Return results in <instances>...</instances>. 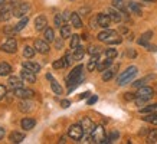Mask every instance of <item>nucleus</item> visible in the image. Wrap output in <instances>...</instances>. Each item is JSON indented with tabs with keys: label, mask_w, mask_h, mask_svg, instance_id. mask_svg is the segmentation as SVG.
I'll return each mask as SVG.
<instances>
[{
	"label": "nucleus",
	"mask_w": 157,
	"mask_h": 144,
	"mask_svg": "<svg viewBox=\"0 0 157 144\" xmlns=\"http://www.w3.org/2000/svg\"><path fill=\"white\" fill-rule=\"evenodd\" d=\"M91 143H100L102 144L105 138H107V134H105V130L102 125H95L94 130L91 131Z\"/></svg>",
	"instance_id": "3"
},
{
	"label": "nucleus",
	"mask_w": 157,
	"mask_h": 144,
	"mask_svg": "<svg viewBox=\"0 0 157 144\" xmlns=\"http://www.w3.org/2000/svg\"><path fill=\"white\" fill-rule=\"evenodd\" d=\"M156 141H157V130L156 128L148 130V133H147V143L153 144V143H156Z\"/></svg>",
	"instance_id": "34"
},
{
	"label": "nucleus",
	"mask_w": 157,
	"mask_h": 144,
	"mask_svg": "<svg viewBox=\"0 0 157 144\" xmlns=\"http://www.w3.org/2000/svg\"><path fill=\"white\" fill-rule=\"evenodd\" d=\"M20 78H22L23 81L29 82V84H33V82L36 81V74L32 71H29V69H26V68H23L22 72H20Z\"/></svg>",
	"instance_id": "13"
},
{
	"label": "nucleus",
	"mask_w": 157,
	"mask_h": 144,
	"mask_svg": "<svg viewBox=\"0 0 157 144\" xmlns=\"http://www.w3.org/2000/svg\"><path fill=\"white\" fill-rule=\"evenodd\" d=\"M141 114H157V102L156 104H151V105H147V107H143L140 110Z\"/></svg>",
	"instance_id": "30"
},
{
	"label": "nucleus",
	"mask_w": 157,
	"mask_h": 144,
	"mask_svg": "<svg viewBox=\"0 0 157 144\" xmlns=\"http://www.w3.org/2000/svg\"><path fill=\"white\" fill-rule=\"evenodd\" d=\"M98 62H100V55H94V56H91L90 62H88V65H86L88 71L92 72L94 69H97V66H98Z\"/></svg>",
	"instance_id": "24"
},
{
	"label": "nucleus",
	"mask_w": 157,
	"mask_h": 144,
	"mask_svg": "<svg viewBox=\"0 0 157 144\" xmlns=\"http://www.w3.org/2000/svg\"><path fill=\"white\" fill-rule=\"evenodd\" d=\"M148 130L147 128H141V131H140V135H147Z\"/></svg>",
	"instance_id": "56"
},
{
	"label": "nucleus",
	"mask_w": 157,
	"mask_h": 144,
	"mask_svg": "<svg viewBox=\"0 0 157 144\" xmlns=\"http://www.w3.org/2000/svg\"><path fill=\"white\" fill-rule=\"evenodd\" d=\"M62 22H63V17H62V14H55V26L56 28H61L62 26Z\"/></svg>",
	"instance_id": "45"
},
{
	"label": "nucleus",
	"mask_w": 157,
	"mask_h": 144,
	"mask_svg": "<svg viewBox=\"0 0 157 144\" xmlns=\"http://www.w3.org/2000/svg\"><path fill=\"white\" fill-rule=\"evenodd\" d=\"M127 7H128L130 12H133V13L137 14V16H141V14H143V10H141L140 5H138V3H136V2H128Z\"/></svg>",
	"instance_id": "22"
},
{
	"label": "nucleus",
	"mask_w": 157,
	"mask_h": 144,
	"mask_svg": "<svg viewBox=\"0 0 157 144\" xmlns=\"http://www.w3.org/2000/svg\"><path fill=\"white\" fill-rule=\"evenodd\" d=\"M2 51L6 53H14L17 51V42L14 38H9L3 45H2Z\"/></svg>",
	"instance_id": "7"
},
{
	"label": "nucleus",
	"mask_w": 157,
	"mask_h": 144,
	"mask_svg": "<svg viewBox=\"0 0 157 144\" xmlns=\"http://www.w3.org/2000/svg\"><path fill=\"white\" fill-rule=\"evenodd\" d=\"M91 95V92H84V94H81V95H79V100H84V98H88V97Z\"/></svg>",
	"instance_id": "55"
},
{
	"label": "nucleus",
	"mask_w": 157,
	"mask_h": 144,
	"mask_svg": "<svg viewBox=\"0 0 157 144\" xmlns=\"http://www.w3.org/2000/svg\"><path fill=\"white\" fill-rule=\"evenodd\" d=\"M62 17H63V22H68V20H71V13L67 10V12H63Z\"/></svg>",
	"instance_id": "53"
},
{
	"label": "nucleus",
	"mask_w": 157,
	"mask_h": 144,
	"mask_svg": "<svg viewBox=\"0 0 157 144\" xmlns=\"http://www.w3.org/2000/svg\"><path fill=\"white\" fill-rule=\"evenodd\" d=\"M13 6L12 3L10 5H5L2 9H0V22H7V20L13 16Z\"/></svg>",
	"instance_id": "9"
},
{
	"label": "nucleus",
	"mask_w": 157,
	"mask_h": 144,
	"mask_svg": "<svg viewBox=\"0 0 157 144\" xmlns=\"http://www.w3.org/2000/svg\"><path fill=\"white\" fill-rule=\"evenodd\" d=\"M72 55H74V59H75V61H81L82 58H84V55H85V49L79 45V46H76V48L74 49V53H72Z\"/></svg>",
	"instance_id": "29"
},
{
	"label": "nucleus",
	"mask_w": 157,
	"mask_h": 144,
	"mask_svg": "<svg viewBox=\"0 0 157 144\" xmlns=\"http://www.w3.org/2000/svg\"><path fill=\"white\" fill-rule=\"evenodd\" d=\"M151 38H153V32L151 30H147L146 33H143L141 36H140V39H138L137 42H138V45H141V46H146V48H147L148 42L151 40Z\"/></svg>",
	"instance_id": "16"
},
{
	"label": "nucleus",
	"mask_w": 157,
	"mask_h": 144,
	"mask_svg": "<svg viewBox=\"0 0 157 144\" xmlns=\"http://www.w3.org/2000/svg\"><path fill=\"white\" fill-rule=\"evenodd\" d=\"M84 134H85V131H84V128L81 127V124H72L71 127L68 128V135H69L74 141L82 140Z\"/></svg>",
	"instance_id": "4"
},
{
	"label": "nucleus",
	"mask_w": 157,
	"mask_h": 144,
	"mask_svg": "<svg viewBox=\"0 0 157 144\" xmlns=\"http://www.w3.org/2000/svg\"><path fill=\"white\" fill-rule=\"evenodd\" d=\"M128 55H130V56H136V52H133V51H130V52H128Z\"/></svg>",
	"instance_id": "59"
},
{
	"label": "nucleus",
	"mask_w": 157,
	"mask_h": 144,
	"mask_svg": "<svg viewBox=\"0 0 157 144\" xmlns=\"http://www.w3.org/2000/svg\"><path fill=\"white\" fill-rule=\"evenodd\" d=\"M14 95L22 98V100H29V98H33L35 97V91L33 89H29V88H17L14 89Z\"/></svg>",
	"instance_id": "8"
},
{
	"label": "nucleus",
	"mask_w": 157,
	"mask_h": 144,
	"mask_svg": "<svg viewBox=\"0 0 157 144\" xmlns=\"http://www.w3.org/2000/svg\"><path fill=\"white\" fill-rule=\"evenodd\" d=\"M108 137H109V140H111V143H113V141H115V140L120 137V133H118V131H113Z\"/></svg>",
	"instance_id": "49"
},
{
	"label": "nucleus",
	"mask_w": 157,
	"mask_h": 144,
	"mask_svg": "<svg viewBox=\"0 0 157 144\" xmlns=\"http://www.w3.org/2000/svg\"><path fill=\"white\" fill-rule=\"evenodd\" d=\"M5 5H6V0H0V9H2Z\"/></svg>",
	"instance_id": "58"
},
{
	"label": "nucleus",
	"mask_w": 157,
	"mask_h": 144,
	"mask_svg": "<svg viewBox=\"0 0 157 144\" xmlns=\"http://www.w3.org/2000/svg\"><path fill=\"white\" fill-rule=\"evenodd\" d=\"M52 66L55 68V69H62V68H65V66H67V65H65V59H63V58L56 59V61L52 63Z\"/></svg>",
	"instance_id": "40"
},
{
	"label": "nucleus",
	"mask_w": 157,
	"mask_h": 144,
	"mask_svg": "<svg viewBox=\"0 0 157 144\" xmlns=\"http://www.w3.org/2000/svg\"><path fill=\"white\" fill-rule=\"evenodd\" d=\"M28 22H29V17H28V16H25L23 19H22V20L19 22V23L16 25V26H14V29H16V32H20V30H22V29H23L25 26L28 25Z\"/></svg>",
	"instance_id": "39"
},
{
	"label": "nucleus",
	"mask_w": 157,
	"mask_h": 144,
	"mask_svg": "<svg viewBox=\"0 0 157 144\" xmlns=\"http://www.w3.org/2000/svg\"><path fill=\"white\" fill-rule=\"evenodd\" d=\"M90 26L92 29H95V28H98L100 25H98V19H97V16H94V17H91V20H90Z\"/></svg>",
	"instance_id": "46"
},
{
	"label": "nucleus",
	"mask_w": 157,
	"mask_h": 144,
	"mask_svg": "<svg viewBox=\"0 0 157 144\" xmlns=\"http://www.w3.org/2000/svg\"><path fill=\"white\" fill-rule=\"evenodd\" d=\"M97 101H98V97H97V95L90 97V100H88V105H92V104H95Z\"/></svg>",
	"instance_id": "52"
},
{
	"label": "nucleus",
	"mask_w": 157,
	"mask_h": 144,
	"mask_svg": "<svg viewBox=\"0 0 157 144\" xmlns=\"http://www.w3.org/2000/svg\"><path fill=\"white\" fill-rule=\"evenodd\" d=\"M107 13H108V16L111 17V20H113V22H115V23H120V22H121V19H123V17H121V14H120V10H117L115 7H114V9H108V12H107Z\"/></svg>",
	"instance_id": "21"
},
{
	"label": "nucleus",
	"mask_w": 157,
	"mask_h": 144,
	"mask_svg": "<svg viewBox=\"0 0 157 144\" xmlns=\"http://www.w3.org/2000/svg\"><path fill=\"white\" fill-rule=\"evenodd\" d=\"M63 59H65V65H67V66H69V65H71V63L75 61V59H74V55H71L69 52L65 55V58H63Z\"/></svg>",
	"instance_id": "44"
},
{
	"label": "nucleus",
	"mask_w": 157,
	"mask_h": 144,
	"mask_svg": "<svg viewBox=\"0 0 157 144\" xmlns=\"http://www.w3.org/2000/svg\"><path fill=\"white\" fill-rule=\"evenodd\" d=\"M61 36L63 39H68V38H71L72 33H71V26L69 25H62L61 26Z\"/></svg>",
	"instance_id": "33"
},
{
	"label": "nucleus",
	"mask_w": 157,
	"mask_h": 144,
	"mask_svg": "<svg viewBox=\"0 0 157 144\" xmlns=\"http://www.w3.org/2000/svg\"><path fill=\"white\" fill-rule=\"evenodd\" d=\"M35 52H36L35 46H33V48H32V46H25V49H23V56L25 58H32L35 55Z\"/></svg>",
	"instance_id": "37"
},
{
	"label": "nucleus",
	"mask_w": 157,
	"mask_h": 144,
	"mask_svg": "<svg viewBox=\"0 0 157 144\" xmlns=\"http://www.w3.org/2000/svg\"><path fill=\"white\" fill-rule=\"evenodd\" d=\"M88 53H90L91 56H94V55H100L101 49L98 48V46H95V45H91L90 48H88Z\"/></svg>",
	"instance_id": "42"
},
{
	"label": "nucleus",
	"mask_w": 157,
	"mask_h": 144,
	"mask_svg": "<svg viewBox=\"0 0 157 144\" xmlns=\"http://www.w3.org/2000/svg\"><path fill=\"white\" fill-rule=\"evenodd\" d=\"M69 105H71V101H68V100H62L61 101V107H62V108H68Z\"/></svg>",
	"instance_id": "54"
},
{
	"label": "nucleus",
	"mask_w": 157,
	"mask_h": 144,
	"mask_svg": "<svg viewBox=\"0 0 157 144\" xmlns=\"http://www.w3.org/2000/svg\"><path fill=\"white\" fill-rule=\"evenodd\" d=\"M30 107H32V105H30L28 101L25 100V101H22V102L19 104V110H20V111H30V110H32Z\"/></svg>",
	"instance_id": "43"
},
{
	"label": "nucleus",
	"mask_w": 157,
	"mask_h": 144,
	"mask_svg": "<svg viewBox=\"0 0 157 144\" xmlns=\"http://www.w3.org/2000/svg\"><path fill=\"white\" fill-rule=\"evenodd\" d=\"M113 7H115L117 10L123 12V13L127 12V6L124 3V0H113Z\"/></svg>",
	"instance_id": "32"
},
{
	"label": "nucleus",
	"mask_w": 157,
	"mask_h": 144,
	"mask_svg": "<svg viewBox=\"0 0 157 144\" xmlns=\"http://www.w3.org/2000/svg\"><path fill=\"white\" fill-rule=\"evenodd\" d=\"M124 100L125 101H133V100H136V95L131 94V92H125V94H124Z\"/></svg>",
	"instance_id": "48"
},
{
	"label": "nucleus",
	"mask_w": 157,
	"mask_h": 144,
	"mask_svg": "<svg viewBox=\"0 0 157 144\" xmlns=\"http://www.w3.org/2000/svg\"><path fill=\"white\" fill-rule=\"evenodd\" d=\"M9 140L12 141V143H16V144L22 143V141L25 140V133H20V131H13V133L9 135Z\"/></svg>",
	"instance_id": "19"
},
{
	"label": "nucleus",
	"mask_w": 157,
	"mask_h": 144,
	"mask_svg": "<svg viewBox=\"0 0 157 144\" xmlns=\"http://www.w3.org/2000/svg\"><path fill=\"white\" fill-rule=\"evenodd\" d=\"M43 38L46 42H53L55 40V33H53V29L51 28H46L43 30Z\"/></svg>",
	"instance_id": "31"
},
{
	"label": "nucleus",
	"mask_w": 157,
	"mask_h": 144,
	"mask_svg": "<svg viewBox=\"0 0 157 144\" xmlns=\"http://www.w3.org/2000/svg\"><path fill=\"white\" fill-rule=\"evenodd\" d=\"M23 68H26V69H29V71L35 72V74H38L39 71H40V65L36 62H30V61H28V62H23Z\"/></svg>",
	"instance_id": "27"
},
{
	"label": "nucleus",
	"mask_w": 157,
	"mask_h": 144,
	"mask_svg": "<svg viewBox=\"0 0 157 144\" xmlns=\"http://www.w3.org/2000/svg\"><path fill=\"white\" fill-rule=\"evenodd\" d=\"M97 19H98V25H100V28H104V29H108L109 23L113 22L111 17L108 16V13H98L97 14Z\"/></svg>",
	"instance_id": "14"
},
{
	"label": "nucleus",
	"mask_w": 157,
	"mask_h": 144,
	"mask_svg": "<svg viewBox=\"0 0 157 144\" xmlns=\"http://www.w3.org/2000/svg\"><path fill=\"white\" fill-rule=\"evenodd\" d=\"M71 25L74 26V28H76V29H81L82 28V20H81L79 13H76V12L71 13Z\"/></svg>",
	"instance_id": "20"
},
{
	"label": "nucleus",
	"mask_w": 157,
	"mask_h": 144,
	"mask_svg": "<svg viewBox=\"0 0 157 144\" xmlns=\"http://www.w3.org/2000/svg\"><path fill=\"white\" fill-rule=\"evenodd\" d=\"M143 2H147V3H153V2H156V0H143Z\"/></svg>",
	"instance_id": "60"
},
{
	"label": "nucleus",
	"mask_w": 157,
	"mask_h": 144,
	"mask_svg": "<svg viewBox=\"0 0 157 144\" xmlns=\"http://www.w3.org/2000/svg\"><path fill=\"white\" fill-rule=\"evenodd\" d=\"M6 94H7V89H6V86L0 85V100H3L6 97Z\"/></svg>",
	"instance_id": "50"
},
{
	"label": "nucleus",
	"mask_w": 157,
	"mask_h": 144,
	"mask_svg": "<svg viewBox=\"0 0 157 144\" xmlns=\"http://www.w3.org/2000/svg\"><path fill=\"white\" fill-rule=\"evenodd\" d=\"M82 71H84V66H82V65H76V66L71 71V74L68 75V81H72V79H76L78 77H81Z\"/></svg>",
	"instance_id": "18"
},
{
	"label": "nucleus",
	"mask_w": 157,
	"mask_h": 144,
	"mask_svg": "<svg viewBox=\"0 0 157 144\" xmlns=\"http://www.w3.org/2000/svg\"><path fill=\"white\" fill-rule=\"evenodd\" d=\"M114 69H105L104 72H102V81L104 82H108L109 79H113V77H114Z\"/></svg>",
	"instance_id": "35"
},
{
	"label": "nucleus",
	"mask_w": 157,
	"mask_h": 144,
	"mask_svg": "<svg viewBox=\"0 0 157 144\" xmlns=\"http://www.w3.org/2000/svg\"><path fill=\"white\" fill-rule=\"evenodd\" d=\"M84 81V74H82L81 77H78L76 79H72V81H68V92H71V91H74L76 86L79 85L81 82Z\"/></svg>",
	"instance_id": "25"
},
{
	"label": "nucleus",
	"mask_w": 157,
	"mask_h": 144,
	"mask_svg": "<svg viewBox=\"0 0 157 144\" xmlns=\"http://www.w3.org/2000/svg\"><path fill=\"white\" fill-rule=\"evenodd\" d=\"M9 84H10V86H12L13 91L14 89H17V88H22V86H23V81L17 77H10L9 78Z\"/></svg>",
	"instance_id": "23"
},
{
	"label": "nucleus",
	"mask_w": 157,
	"mask_h": 144,
	"mask_svg": "<svg viewBox=\"0 0 157 144\" xmlns=\"http://www.w3.org/2000/svg\"><path fill=\"white\" fill-rule=\"evenodd\" d=\"M29 10H30V5H29V3H25V2H20L19 5L13 7V16L22 17V16L29 13Z\"/></svg>",
	"instance_id": "6"
},
{
	"label": "nucleus",
	"mask_w": 157,
	"mask_h": 144,
	"mask_svg": "<svg viewBox=\"0 0 157 144\" xmlns=\"http://www.w3.org/2000/svg\"><path fill=\"white\" fill-rule=\"evenodd\" d=\"M79 124H81V127L84 128L85 134H91V131H92V130H94V127H95V124L92 123V120H91V118H88V117H84V118H81Z\"/></svg>",
	"instance_id": "12"
},
{
	"label": "nucleus",
	"mask_w": 157,
	"mask_h": 144,
	"mask_svg": "<svg viewBox=\"0 0 157 144\" xmlns=\"http://www.w3.org/2000/svg\"><path fill=\"white\" fill-rule=\"evenodd\" d=\"M46 78L51 81V88H52V91L55 92L56 95H62L63 89H62V86L58 84V81H55V79H53V77L51 75V74H46Z\"/></svg>",
	"instance_id": "15"
},
{
	"label": "nucleus",
	"mask_w": 157,
	"mask_h": 144,
	"mask_svg": "<svg viewBox=\"0 0 157 144\" xmlns=\"http://www.w3.org/2000/svg\"><path fill=\"white\" fill-rule=\"evenodd\" d=\"M35 125H36V121H35L33 118H23V120L20 121V127H22V130H25V131L32 130Z\"/></svg>",
	"instance_id": "17"
},
{
	"label": "nucleus",
	"mask_w": 157,
	"mask_h": 144,
	"mask_svg": "<svg viewBox=\"0 0 157 144\" xmlns=\"http://www.w3.org/2000/svg\"><path fill=\"white\" fill-rule=\"evenodd\" d=\"M144 84H146V79H140V81H136L133 84V86H136V88H140V86H144Z\"/></svg>",
	"instance_id": "51"
},
{
	"label": "nucleus",
	"mask_w": 157,
	"mask_h": 144,
	"mask_svg": "<svg viewBox=\"0 0 157 144\" xmlns=\"http://www.w3.org/2000/svg\"><path fill=\"white\" fill-rule=\"evenodd\" d=\"M98 40L100 42H104V43H108V45H118V43L123 42L121 36L117 35L115 30H111V29H104L102 32L98 33Z\"/></svg>",
	"instance_id": "1"
},
{
	"label": "nucleus",
	"mask_w": 157,
	"mask_h": 144,
	"mask_svg": "<svg viewBox=\"0 0 157 144\" xmlns=\"http://www.w3.org/2000/svg\"><path fill=\"white\" fill-rule=\"evenodd\" d=\"M117 55H118V52H117V49H105V56L107 58H111V59H114V58H117Z\"/></svg>",
	"instance_id": "41"
},
{
	"label": "nucleus",
	"mask_w": 157,
	"mask_h": 144,
	"mask_svg": "<svg viewBox=\"0 0 157 144\" xmlns=\"http://www.w3.org/2000/svg\"><path fill=\"white\" fill-rule=\"evenodd\" d=\"M143 120L146 123H150L153 125H157V114H147L146 117H143Z\"/></svg>",
	"instance_id": "36"
},
{
	"label": "nucleus",
	"mask_w": 157,
	"mask_h": 144,
	"mask_svg": "<svg viewBox=\"0 0 157 144\" xmlns=\"http://www.w3.org/2000/svg\"><path fill=\"white\" fill-rule=\"evenodd\" d=\"M136 97H137V98H141V100H144V101H148L154 97V89H153L151 86H146V85L140 86L137 94H136Z\"/></svg>",
	"instance_id": "5"
},
{
	"label": "nucleus",
	"mask_w": 157,
	"mask_h": 144,
	"mask_svg": "<svg viewBox=\"0 0 157 144\" xmlns=\"http://www.w3.org/2000/svg\"><path fill=\"white\" fill-rule=\"evenodd\" d=\"M55 48L56 49L63 48V38H62V36H61V39H55Z\"/></svg>",
	"instance_id": "47"
},
{
	"label": "nucleus",
	"mask_w": 157,
	"mask_h": 144,
	"mask_svg": "<svg viewBox=\"0 0 157 144\" xmlns=\"http://www.w3.org/2000/svg\"><path fill=\"white\" fill-rule=\"evenodd\" d=\"M5 134H6V133H5V128H2V127H0V140L5 137Z\"/></svg>",
	"instance_id": "57"
},
{
	"label": "nucleus",
	"mask_w": 157,
	"mask_h": 144,
	"mask_svg": "<svg viewBox=\"0 0 157 144\" xmlns=\"http://www.w3.org/2000/svg\"><path fill=\"white\" fill-rule=\"evenodd\" d=\"M35 49H36V52L42 53V55H46V53L49 52V45L46 40L36 39V40H35Z\"/></svg>",
	"instance_id": "11"
},
{
	"label": "nucleus",
	"mask_w": 157,
	"mask_h": 144,
	"mask_svg": "<svg viewBox=\"0 0 157 144\" xmlns=\"http://www.w3.org/2000/svg\"><path fill=\"white\" fill-rule=\"evenodd\" d=\"M137 66H128L127 69L124 72H121L118 75V78H117V84H118L120 86H123V85H127L128 82L133 81V78L137 75Z\"/></svg>",
	"instance_id": "2"
},
{
	"label": "nucleus",
	"mask_w": 157,
	"mask_h": 144,
	"mask_svg": "<svg viewBox=\"0 0 157 144\" xmlns=\"http://www.w3.org/2000/svg\"><path fill=\"white\" fill-rule=\"evenodd\" d=\"M12 72V66L6 62H0V77H7Z\"/></svg>",
	"instance_id": "28"
},
{
	"label": "nucleus",
	"mask_w": 157,
	"mask_h": 144,
	"mask_svg": "<svg viewBox=\"0 0 157 144\" xmlns=\"http://www.w3.org/2000/svg\"><path fill=\"white\" fill-rule=\"evenodd\" d=\"M79 40H81V36H79V35H72L71 36V49L72 51H74L76 46H79Z\"/></svg>",
	"instance_id": "38"
},
{
	"label": "nucleus",
	"mask_w": 157,
	"mask_h": 144,
	"mask_svg": "<svg viewBox=\"0 0 157 144\" xmlns=\"http://www.w3.org/2000/svg\"><path fill=\"white\" fill-rule=\"evenodd\" d=\"M48 28V19L45 14H39L38 17L35 19V29L36 32H43L45 29Z\"/></svg>",
	"instance_id": "10"
},
{
	"label": "nucleus",
	"mask_w": 157,
	"mask_h": 144,
	"mask_svg": "<svg viewBox=\"0 0 157 144\" xmlns=\"http://www.w3.org/2000/svg\"><path fill=\"white\" fill-rule=\"evenodd\" d=\"M111 63H113V59H111V58H107L105 61H100V62H98V66H97V71L104 72L105 69H108V68L111 66Z\"/></svg>",
	"instance_id": "26"
}]
</instances>
